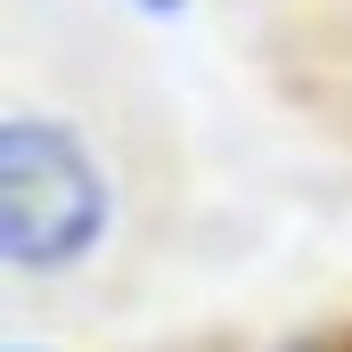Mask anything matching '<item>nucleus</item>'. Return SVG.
Instances as JSON below:
<instances>
[{
	"label": "nucleus",
	"mask_w": 352,
	"mask_h": 352,
	"mask_svg": "<svg viewBox=\"0 0 352 352\" xmlns=\"http://www.w3.org/2000/svg\"><path fill=\"white\" fill-rule=\"evenodd\" d=\"M287 352H336V344H287Z\"/></svg>",
	"instance_id": "nucleus-3"
},
{
	"label": "nucleus",
	"mask_w": 352,
	"mask_h": 352,
	"mask_svg": "<svg viewBox=\"0 0 352 352\" xmlns=\"http://www.w3.org/2000/svg\"><path fill=\"white\" fill-rule=\"evenodd\" d=\"M115 188L82 148V131L50 115L0 123V246L16 270H74L107 238Z\"/></svg>",
	"instance_id": "nucleus-1"
},
{
	"label": "nucleus",
	"mask_w": 352,
	"mask_h": 352,
	"mask_svg": "<svg viewBox=\"0 0 352 352\" xmlns=\"http://www.w3.org/2000/svg\"><path fill=\"white\" fill-rule=\"evenodd\" d=\"M131 8H148V16H180V0H131Z\"/></svg>",
	"instance_id": "nucleus-2"
},
{
	"label": "nucleus",
	"mask_w": 352,
	"mask_h": 352,
	"mask_svg": "<svg viewBox=\"0 0 352 352\" xmlns=\"http://www.w3.org/2000/svg\"><path fill=\"white\" fill-rule=\"evenodd\" d=\"M336 352H352V336H344V344H336Z\"/></svg>",
	"instance_id": "nucleus-4"
}]
</instances>
